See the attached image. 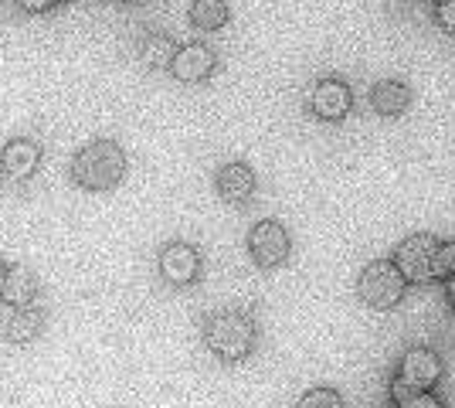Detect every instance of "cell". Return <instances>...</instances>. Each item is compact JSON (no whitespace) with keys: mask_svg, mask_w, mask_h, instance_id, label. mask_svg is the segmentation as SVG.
<instances>
[{"mask_svg":"<svg viewBox=\"0 0 455 408\" xmlns=\"http://www.w3.org/2000/svg\"><path fill=\"white\" fill-rule=\"evenodd\" d=\"M445 283H449L445 290H449V300H452V307H455V272H452V276H449V279H445Z\"/></svg>","mask_w":455,"mask_h":408,"instance_id":"22","label":"cell"},{"mask_svg":"<svg viewBox=\"0 0 455 408\" xmlns=\"http://www.w3.org/2000/svg\"><path fill=\"white\" fill-rule=\"evenodd\" d=\"M404 286H408V279L401 276L395 262H371L357 279V296L371 310H391L401 303Z\"/></svg>","mask_w":455,"mask_h":408,"instance_id":"4","label":"cell"},{"mask_svg":"<svg viewBox=\"0 0 455 408\" xmlns=\"http://www.w3.org/2000/svg\"><path fill=\"white\" fill-rule=\"evenodd\" d=\"M171 72L180 82H201V78H208L214 72V52L208 44H184L173 55Z\"/></svg>","mask_w":455,"mask_h":408,"instance_id":"10","label":"cell"},{"mask_svg":"<svg viewBox=\"0 0 455 408\" xmlns=\"http://www.w3.org/2000/svg\"><path fill=\"white\" fill-rule=\"evenodd\" d=\"M408 102H411V92L401 82H380L374 89V109L380 116H401L408 109Z\"/></svg>","mask_w":455,"mask_h":408,"instance_id":"13","label":"cell"},{"mask_svg":"<svg viewBox=\"0 0 455 408\" xmlns=\"http://www.w3.org/2000/svg\"><path fill=\"white\" fill-rule=\"evenodd\" d=\"M4 276H7V266L0 262V290H4Z\"/></svg>","mask_w":455,"mask_h":408,"instance_id":"23","label":"cell"},{"mask_svg":"<svg viewBox=\"0 0 455 408\" xmlns=\"http://www.w3.org/2000/svg\"><path fill=\"white\" fill-rule=\"evenodd\" d=\"M289 232H285L279 221H259L251 232H248V252L251 259L262 266V269H275L289 259Z\"/></svg>","mask_w":455,"mask_h":408,"instance_id":"6","label":"cell"},{"mask_svg":"<svg viewBox=\"0 0 455 408\" xmlns=\"http://www.w3.org/2000/svg\"><path fill=\"white\" fill-rule=\"evenodd\" d=\"M432 272H435V279H449V276H452V272H455V242H449V245H438Z\"/></svg>","mask_w":455,"mask_h":408,"instance_id":"18","label":"cell"},{"mask_svg":"<svg viewBox=\"0 0 455 408\" xmlns=\"http://www.w3.org/2000/svg\"><path fill=\"white\" fill-rule=\"evenodd\" d=\"M72 177L85 191H109L126 177V154L113 140H95L72 160Z\"/></svg>","mask_w":455,"mask_h":408,"instance_id":"1","label":"cell"},{"mask_svg":"<svg viewBox=\"0 0 455 408\" xmlns=\"http://www.w3.org/2000/svg\"><path fill=\"white\" fill-rule=\"evenodd\" d=\"M140 55H143V61H147L150 68H171L173 55H177V48H173L171 38H164V35H153V38L143 41Z\"/></svg>","mask_w":455,"mask_h":408,"instance_id":"16","label":"cell"},{"mask_svg":"<svg viewBox=\"0 0 455 408\" xmlns=\"http://www.w3.org/2000/svg\"><path fill=\"white\" fill-rule=\"evenodd\" d=\"M398 408H442V402H438L435 395H428V391H421V395H415V398H408V402H401Z\"/></svg>","mask_w":455,"mask_h":408,"instance_id":"20","label":"cell"},{"mask_svg":"<svg viewBox=\"0 0 455 408\" xmlns=\"http://www.w3.org/2000/svg\"><path fill=\"white\" fill-rule=\"evenodd\" d=\"M438 381H442V357L428 348H415L401 357V371L391 385V398H395V405H401L421 391H432Z\"/></svg>","mask_w":455,"mask_h":408,"instance_id":"3","label":"cell"},{"mask_svg":"<svg viewBox=\"0 0 455 408\" xmlns=\"http://www.w3.org/2000/svg\"><path fill=\"white\" fill-rule=\"evenodd\" d=\"M190 20L201 31H218L228 24V4L225 0H194L190 4Z\"/></svg>","mask_w":455,"mask_h":408,"instance_id":"15","label":"cell"},{"mask_svg":"<svg viewBox=\"0 0 455 408\" xmlns=\"http://www.w3.org/2000/svg\"><path fill=\"white\" fill-rule=\"evenodd\" d=\"M20 11H28V14H41V11H48V7H55L61 0H14Z\"/></svg>","mask_w":455,"mask_h":408,"instance_id":"21","label":"cell"},{"mask_svg":"<svg viewBox=\"0 0 455 408\" xmlns=\"http://www.w3.org/2000/svg\"><path fill=\"white\" fill-rule=\"evenodd\" d=\"M156 266H160V279L167 286H190L201 276V252L194 245H188V242H171L160 252Z\"/></svg>","mask_w":455,"mask_h":408,"instance_id":"7","label":"cell"},{"mask_svg":"<svg viewBox=\"0 0 455 408\" xmlns=\"http://www.w3.org/2000/svg\"><path fill=\"white\" fill-rule=\"evenodd\" d=\"M296 408H343V398L333 388H309Z\"/></svg>","mask_w":455,"mask_h":408,"instance_id":"17","label":"cell"},{"mask_svg":"<svg viewBox=\"0 0 455 408\" xmlns=\"http://www.w3.org/2000/svg\"><path fill=\"white\" fill-rule=\"evenodd\" d=\"M438 24L455 35V0H438Z\"/></svg>","mask_w":455,"mask_h":408,"instance_id":"19","label":"cell"},{"mask_svg":"<svg viewBox=\"0 0 455 408\" xmlns=\"http://www.w3.org/2000/svg\"><path fill=\"white\" fill-rule=\"evenodd\" d=\"M218 195L225 197L228 204H245L248 197L255 195V174L245 164H225L218 171Z\"/></svg>","mask_w":455,"mask_h":408,"instance_id":"11","label":"cell"},{"mask_svg":"<svg viewBox=\"0 0 455 408\" xmlns=\"http://www.w3.org/2000/svg\"><path fill=\"white\" fill-rule=\"evenodd\" d=\"M41 164V147L35 140H11L4 150H0V171L11 180H28V177L38 171Z\"/></svg>","mask_w":455,"mask_h":408,"instance_id":"9","label":"cell"},{"mask_svg":"<svg viewBox=\"0 0 455 408\" xmlns=\"http://www.w3.org/2000/svg\"><path fill=\"white\" fill-rule=\"evenodd\" d=\"M41 313L35 307H20L14 316H11V324H7V340L11 344H31L35 337L41 333Z\"/></svg>","mask_w":455,"mask_h":408,"instance_id":"14","label":"cell"},{"mask_svg":"<svg viewBox=\"0 0 455 408\" xmlns=\"http://www.w3.org/2000/svg\"><path fill=\"white\" fill-rule=\"evenodd\" d=\"M255 337H259V331H255L251 316L238 310L211 313L208 324H204V344L221 361H245L255 350Z\"/></svg>","mask_w":455,"mask_h":408,"instance_id":"2","label":"cell"},{"mask_svg":"<svg viewBox=\"0 0 455 408\" xmlns=\"http://www.w3.org/2000/svg\"><path fill=\"white\" fill-rule=\"evenodd\" d=\"M435 249L438 242L432 235H411L408 242H401L398 252H395V266L401 269V276L408 279V283H428V279H435Z\"/></svg>","mask_w":455,"mask_h":408,"instance_id":"5","label":"cell"},{"mask_svg":"<svg viewBox=\"0 0 455 408\" xmlns=\"http://www.w3.org/2000/svg\"><path fill=\"white\" fill-rule=\"evenodd\" d=\"M35 292H38V279L24 269V266H11V269H7V276H4V290H0V300H4L7 307H14V310L31 307Z\"/></svg>","mask_w":455,"mask_h":408,"instance_id":"12","label":"cell"},{"mask_svg":"<svg viewBox=\"0 0 455 408\" xmlns=\"http://www.w3.org/2000/svg\"><path fill=\"white\" fill-rule=\"evenodd\" d=\"M350 106H354V96H350V89L343 82H337V78H326V82H320L309 92V109L320 119H326V123L343 119L350 113Z\"/></svg>","mask_w":455,"mask_h":408,"instance_id":"8","label":"cell"}]
</instances>
